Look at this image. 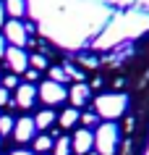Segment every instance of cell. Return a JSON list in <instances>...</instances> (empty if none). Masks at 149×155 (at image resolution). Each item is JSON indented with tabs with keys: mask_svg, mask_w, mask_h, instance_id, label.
<instances>
[{
	"mask_svg": "<svg viewBox=\"0 0 149 155\" xmlns=\"http://www.w3.org/2000/svg\"><path fill=\"white\" fill-rule=\"evenodd\" d=\"M89 155H99V153H97V150H92V153H89Z\"/></svg>",
	"mask_w": 149,
	"mask_h": 155,
	"instance_id": "484cf974",
	"label": "cell"
},
{
	"mask_svg": "<svg viewBox=\"0 0 149 155\" xmlns=\"http://www.w3.org/2000/svg\"><path fill=\"white\" fill-rule=\"evenodd\" d=\"M52 145H55V142H52L50 137H45V134H39V137H34V150H37L39 155H45L47 150H52Z\"/></svg>",
	"mask_w": 149,
	"mask_h": 155,
	"instance_id": "4fadbf2b",
	"label": "cell"
},
{
	"mask_svg": "<svg viewBox=\"0 0 149 155\" xmlns=\"http://www.w3.org/2000/svg\"><path fill=\"white\" fill-rule=\"evenodd\" d=\"M37 76H39V71H34V68H26V82H29V84L37 82Z\"/></svg>",
	"mask_w": 149,
	"mask_h": 155,
	"instance_id": "ffe728a7",
	"label": "cell"
},
{
	"mask_svg": "<svg viewBox=\"0 0 149 155\" xmlns=\"http://www.w3.org/2000/svg\"><path fill=\"white\" fill-rule=\"evenodd\" d=\"M5 16H8V13H5V3L0 0V26H5Z\"/></svg>",
	"mask_w": 149,
	"mask_h": 155,
	"instance_id": "7402d4cb",
	"label": "cell"
},
{
	"mask_svg": "<svg viewBox=\"0 0 149 155\" xmlns=\"http://www.w3.org/2000/svg\"><path fill=\"white\" fill-rule=\"evenodd\" d=\"M24 29H26V34H34L37 32V24L34 21H24Z\"/></svg>",
	"mask_w": 149,
	"mask_h": 155,
	"instance_id": "603a6c76",
	"label": "cell"
},
{
	"mask_svg": "<svg viewBox=\"0 0 149 155\" xmlns=\"http://www.w3.org/2000/svg\"><path fill=\"white\" fill-rule=\"evenodd\" d=\"M126 108H128V97L126 95H99L94 100V113L99 118H105V121L120 118L126 113Z\"/></svg>",
	"mask_w": 149,
	"mask_h": 155,
	"instance_id": "7a4b0ae2",
	"label": "cell"
},
{
	"mask_svg": "<svg viewBox=\"0 0 149 155\" xmlns=\"http://www.w3.org/2000/svg\"><path fill=\"white\" fill-rule=\"evenodd\" d=\"M68 97H71V105H73V108H81L84 103L92 97V90L84 82H76L73 87H71V92H68Z\"/></svg>",
	"mask_w": 149,
	"mask_h": 155,
	"instance_id": "9c48e42d",
	"label": "cell"
},
{
	"mask_svg": "<svg viewBox=\"0 0 149 155\" xmlns=\"http://www.w3.org/2000/svg\"><path fill=\"white\" fill-rule=\"evenodd\" d=\"M97 121H99L97 113H84L81 116V124H84V126H97Z\"/></svg>",
	"mask_w": 149,
	"mask_h": 155,
	"instance_id": "d6986e66",
	"label": "cell"
},
{
	"mask_svg": "<svg viewBox=\"0 0 149 155\" xmlns=\"http://www.w3.org/2000/svg\"><path fill=\"white\" fill-rule=\"evenodd\" d=\"M11 103V97H8V90L5 87H0V105H8Z\"/></svg>",
	"mask_w": 149,
	"mask_h": 155,
	"instance_id": "44dd1931",
	"label": "cell"
},
{
	"mask_svg": "<svg viewBox=\"0 0 149 155\" xmlns=\"http://www.w3.org/2000/svg\"><path fill=\"white\" fill-rule=\"evenodd\" d=\"M13 137L16 142H29V139L37 137V126H34V118L24 116V118H18L16 126H13Z\"/></svg>",
	"mask_w": 149,
	"mask_h": 155,
	"instance_id": "52a82bcc",
	"label": "cell"
},
{
	"mask_svg": "<svg viewBox=\"0 0 149 155\" xmlns=\"http://www.w3.org/2000/svg\"><path fill=\"white\" fill-rule=\"evenodd\" d=\"M5 63L11 66V71L16 74H26V68H29V55H26L24 48H13L11 45L8 50H5Z\"/></svg>",
	"mask_w": 149,
	"mask_h": 155,
	"instance_id": "5b68a950",
	"label": "cell"
},
{
	"mask_svg": "<svg viewBox=\"0 0 149 155\" xmlns=\"http://www.w3.org/2000/svg\"><path fill=\"white\" fill-rule=\"evenodd\" d=\"M118 142H120V129L115 121H105L99 124L94 131V150L99 155H115Z\"/></svg>",
	"mask_w": 149,
	"mask_h": 155,
	"instance_id": "6da1fadb",
	"label": "cell"
},
{
	"mask_svg": "<svg viewBox=\"0 0 149 155\" xmlns=\"http://www.w3.org/2000/svg\"><path fill=\"white\" fill-rule=\"evenodd\" d=\"M18 84H21V82H18V76H16V74H8L5 79H0V87H5V90H16Z\"/></svg>",
	"mask_w": 149,
	"mask_h": 155,
	"instance_id": "ac0fdd59",
	"label": "cell"
},
{
	"mask_svg": "<svg viewBox=\"0 0 149 155\" xmlns=\"http://www.w3.org/2000/svg\"><path fill=\"white\" fill-rule=\"evenodd\" d=\"M3 37H5V42L13 45V48H24V45H29V34H26V29H24V21H18V18L5 21V26H3Z\"/></svg>",
	"mask_w": 149,
	"mask_h": 155,
	"instance_id": "277c9868",
	"label": "cell"
},
{
	"mask_svg": "<svg viewBox=\"0 0 149 155\" xmlns=\"http://www.w3.org/2000/svg\"><path fill=\"white\" fill-rule=\"evenodd\" d=\"M5 3V13H8L11 18H21L26 16V0H3Z\"/></svg>",
	"mask_w": 149,
	"mask_h": 155,
	"instance_id": "30bf717a",
	"label": "cell"
},
{
	"mask_svg": "<svg viewBox=\"0 0 149 155\" xmlns=\"http://www.w3.org/2000/svg\"><path fill=\"white\" fill-rule=\"evenodd\" d=\"M71 150H73V147H71V139L68 137H60L58 142L52 145V153L55 155H71Z\"/></svg>",
	"mask_w": 149,
	"mask_h": 155,
	"instance_id": "5bb4252c",
	"label": "cell"
},
{
	"mask_svg": "<svg viewBox=\"0 0 149 155\" xmlns=\"http://www.w3.org/2000/svg\"><path fill=\"white\" fill-rule=\"evenodd\" d=\"M34 100H37V87H34V84L24 82V84L16 87V100H13V103H16L18 108H32Z\"/></svg>",
	"mask_w": 149,
	"mask_h": 155,
	"instance_id": "ba28073f",
	"label": "cell"
},
{
	"mask_svg": "<svg viewBox=\"0 0 149 155\" xmlns=\"http://www.w3.org/2000/svg\"><path fill=\"white\" fill-rule=\"evenodd\" d=\"M0 142H3V137H0Z\"/></svg>",
	"mask_w": 149,
	"mask_h": 155,
	"instance_id": "4316f807",
	"label": "cell"
},
{
	"mask_svg": "<svg viewBox=\"0 0 149 155\" xmlns=\"http://www.w3.org/2000/svg\"><path fill=\"white\" fill-rule=\"evenodd\" d=\"M52 121H55V113L52 110H42V113L34 116V126L37 129H47V126H52Z\"/></svg>",
	"mask_w": 149,
	"mask_h": 155,
	"instance_id": "7c38bea8",
	"label": "cell"
},
{
	"mask_svg": "<svg viewBox=\"0 0 149 155\" xmlns=\"http://www.w3.org/2000/svg\"><path fill=\"white\" fill-rule=\"evenodd\" d=\"M11 155H32V153H29V150H13Z\"/></svg>",
	"mask_w": 149,
	"mask_h": 155,
	"instance_id": "d4e9b609",
	"label": "cell"
},
{
	"mask_svg": "<svg viewBox=\"0 0 149 155\" xmlns=\"http://www.w3.org/2000/svg\"><path fill=\"white\" fill-rule=\"evenodd\" d=\"M79 118H81L79 108H66V110L60 113V126H63V129H71V126H73Z\"/></svg>",
	"mask_w": 149,
	"mask_h": 155,
	"instance_id": "8fae6325",
	"label": "cell"
},
{
	"mask_svg": "<svg viewBox=\"0 0 149 155\" xmlns=\"http://www.w3.org/2000/svg\"><path fill=\"white\" fill-rule=\"evenodd\" d=\"M5 50H8V42H5V37L0 34V58H5Z\"/></svg>",
	"mask_w": 149,
	"mask_h": 155,
	"instance_id": "cb8c5ba5",
	"label": "cell"
},
{
	"mask_svg": "<svg viewBox=\"0 0 149 155\" xmlns=\"http://www.w3.org/2000/svg\"><path fill=\"white\" fill-rule=\"evenodd\" d=\"M37 95H39V100L45 103V105H60V103L68 97V90L63 87V84H58V82H52V79H47V82H42V84H39Z\"/></svg>",
	"mask_w": 149,
	"mask_h": 155,
	"instance_id": "3957f363",
	"label": "cell"
},
{
	"mask_svg": "<svg viewBox=\"0 0 149 155\" xmlns=\"http://www.w3.org/2000/svg\"><path fill=\"white\" fill-rule=\"evenodd\" d=\"M29 66H32L34 71H42V68H47V58L39 55V53L37 55H29Z\"/></svg>",
	"mask_w": 149,
	"mask_h": 155,
	"instance_id": "2e32d148",
	"label": "cell"
},
{
	"mask_svg": "<svg viewBox=\"0 0 149 155\" xmlns=\"http://www.w3.org/2000/svg\"><path fill=\"white\" fill-rule=\"evenodd\" d=\"M13 126H16V121H13L11 116H0V137L11 134V131H13Z\"/></svg>",
	"mask_w": 149,
	"mask_h": 155,
	"instance_id": "9a60e30c",
	"label": "cell"
},
{
	"mask_svg": "<svg viewBox=\"0 0 149 155\" xmlns=\"http://www.w3.org/2000/svg\"><path fill=\"white\" fill-rule=\"evenodd\" d=\"M50 79H52V82H58V84H66V79H68V74L63 71V68H60V66H52V68H50Z\"/></svg>",
	"mask_w": 149,
	"mask_h": 155,
	"instance_id": "e0dca14e",
	"label": "cell"
},
{
	"mask_svg": "<svg viewBox=\"0 0 149 155\" xmlns=\"http://www.w3.org/2000/svg\"><path fill=\"white\" fill-rule=\"evenodd\" d=\"M71 147H73L79 155H89L92 150H94V131L79 129V131L73 134V139H71Z\"/></svg>",
	"mask_w": 149,
	"mask_h": 155,
	"instance_id": "8992f818",
	"label": "cell"
}]
</instances>
